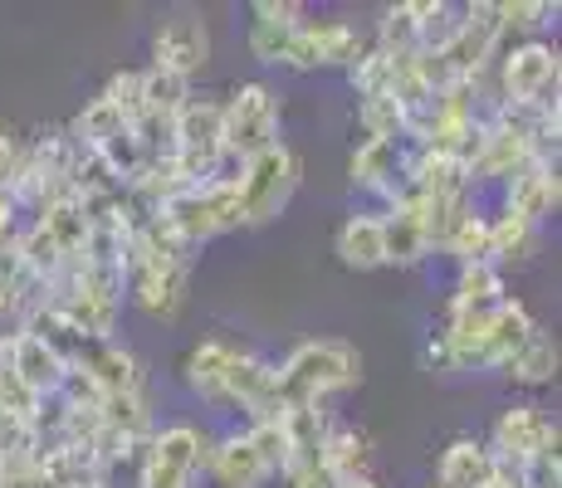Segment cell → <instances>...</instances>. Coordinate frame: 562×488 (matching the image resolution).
Returning a JSON list of instances; mask_svg holds the SVG:
<instances>
[{
  "mask_svg": "<svg viewBox=\"0 0 562 488\" xmlns=\"http://www.w3.org/2000/svg\"><path fill=\"white\" fill-rule=\"evenodd\" d=\"M446 254H456L460 269H464V264H490V220L470 211V215H464V220L456 225V235H450Z\"/></svg>",
  "mask_w": 562,
  "mask_h": 488,
  "instance_id": "obj_29",
  "label": "cell"
},
{
  "mask_svg": "<svg viewBox=\"0 0 562 488\" xmlns=\"http://www.w3.org/2000/svg\"><path fill=\"white\" fill-rule=\"evenodd\" d=\"M99 98H108V103H113L117 113L127 117V123H137V117H143V73H137V69L113 73V79H108V89H103Z\"/></svg>",
  "mask_w": 562,
  "mask_h": 488,
  "instance_id": "obj_33",
  "label": "cell"
},
{
  "mask_svg": "<svg viewBox=\"0 0 562 488\" xmlns=\"http://www.w3.org/2000/svg\"><path fill=\"white\" fill-rule=\"evenodd\" d=\"M342 488H382V484H376V479H372V474H362V479H348V484H342Z\"/></svg>",
  "mask_w": 562,
  "mask_h": 488,
  "instance_id": "obj_41",
  "label": "cell"
},
{
  "mask_svg": "<svg viewBox=\"0 0 562 488\" xmlns=\"http://www.w3.org/2000/svg\"><path fill=\"white\" fill-rule=\"evenodd\" d=\"M348 73H352V89H358L362 98H372V93H392V59H386V54L367 49Z\"/></svg>",
  "mask_w": 562,
  "mask_h": 488,
  "instance_id": "obj_34",
  "label": "cell"
},
{
  "mask_svg": "<svg viewBox=\"0 0 562 488\" xmlns=\"http://www.w3.org/2000/svg\"><path fill=\"white\" fill-rule=\"evenodd\" d=\"M250 15L269 20V25H304V5L299 0H255Z\"/></svg>",
  "mask_w": 562,
  "mask_h": 488,
  "instance_id": "obj_36",
  "label": "cell"
},
{
  "mask_svg": "<svg viewBox=\"0 0 562 488\" xmlns=\"http://www.w3.org/2000/svg\"><path fill=\"white\" fill-rule=\"evenodd\" d=\"M250 444H255V454L269 464V474H284L289 469V440H284V420H255L250 430Z\"/></svg>",
  "mask_w": 562,
  "mask_h": 488,
  "instance_id": "obj_31",
  "label": "cell"
},
{
  "mask_svg": "<svg viewBox=\"0 0 562 488\" xmlns=\"http://www.w3.org/2000/svg\"><path fill=\"white\" fill-rule=\"evenodd\" d=\"M362 54H367V39L352 25H342V20H304L294 30V39H289L284 64L289 69H333V64L352 69Z\"/></svg>",
  "mask_w": 562,
  "mask_h": 488,
  "instance_id": "obj_5",
  "label": "cell"
},
{
  "mask_svg": "<svg viewBox=\"0 0 562 488\" xmlns=\"http://www.w3.org/2000/svg\"><path fill=\"white\" fill-rule=\"evenodd\" d=\"M0 425H5V410H0Z\"/></svg>",
  "mask_w": 562,
  "mask_h": 488,
  "instance_id": "obj_43",
  "label": "cell"
},
{
  "mask_svg": "<svg viewBox=\"0 0 562 488\" xmlns=\"http://www.w3.org/2000/svg\"><path fill=\"white\" fill-rule=\"evenodd\" d=\"M221 143L231 161H250L279 147V103L265 83H240L231 103H221Z\"/></svg>",
  "mask_w": 562,
  "mask_h": 488,
  "instance_id": "obj_4",
  "label": "cell"
},
{
  "mask_svg": "<svg viewBox=\"0 0 562 488\" xmlns=\"http://www.w3.org/2000/svg\"><path fill=\"white\" fill-rule=\"evenodd\" d=\"M420 10H426V0H406V5L386 10L382 25H376V54H386V59L416 54V45H420Z\"/></svg>",
  "mask_w": 562,
  "mask_h": 488,
  "instance_id": "obj_26",
  "label": "cell"
},
{
  "mask_svg": "<svg viewBox=\"0 0 562 488\" xmlns=\"http://www.w3.org/2000/svg\"><path fill=\"white\" fill-rule=\"evenodd\" d=\"M533 230H538V225L518 220V215H509V211H504L499 220H490V264H494V259H504V264L528 259V254H533Z\"/></svg>",
  "mask_w": 562,
  "mask_h": 488,
  "instance_id": "obj_28",
  "label": "cell"
},
{
  "mask_svg": "<svg viewBox=\"0 0 562 488\" xmlns=\"http://www.w3.org/2000/svg\"><path fill=\"white\" fill-rule=\"evenodd\" d=\"M504 366H509V376H514V382H524V386L553 382V376H558V342H553V332L533 328L524 342H518V352Z\"/></svg>",
  "mask_w": 562,
  "mask_h": 488,
  "instance_id": "obj_23",
  "label": "cell"
},
{
  "mask_svg": "<svg viewBox=\"0 0 562 488\" xmlns=\"http://www.w3.org/2000/svg\"><path fill=\"white\" fill-rule=\"evenodd\" d=\"M211 474L221 479V488H265L274 474H269V464L255 454L250 435H231L221 440V450L211 454Z\"/></svg>",
  "mask_w": 562,
  "mask_h": 488,
  "instance_id": "obj_17",
  "label": "cell"
},
{
  "mask_svg": "<svg viewBox=\"0 0 562 488\" xmlns=\"http://www.w3.org/2000/svg\"><path fill=\"white\" fill-rule=\"evenodd\" d=\"M289 488H342L338 479H333L323 464H313V469H299V474H289Z\"/></svg>",
  "mask_w": 562,
  "mask_h": 488,
  "instance_id": "obj_37",
  "label": "cell"
},
{
  "mask_svg": "<svg viewBox=\"0 0 562 488\" xmlns=\"http://www.w3.org/2000/svg\"><path fill=\"white\" fill-rule=\"evenodd\" d=\"M338 259L348 269H382V220L376 215H352L338 230Z\"/></svg>",
  "mask_w": 562,
  "mask_h": 488,
  "instance_id": "obj_25",
  "label": "cell"
},
{
  "mask_svg": "<svg viewBox=\"0 0 562 488\" xmlns=\"http://www.w3.org/2000/svg\"><path fill=\"white\" fill-rule=\"evenodd\" d=\"M231 362H235V347H231V342H221V338L201 342L196 352L187 356V382H191V390H196L201 400H221Z\"/></svg>",
  "mask_w": 562,
  "mask_h": 488,
  "instance_id": "obj_24",
  "label": "cell"
},
{
  "mask_svg": "<svg viewBox=\"0 0 562 488\" xmlns=\"http://www.w3.org/2000/svg\"><path fill=\"white\" fill-rule=\"evenodd\" d=\"M157 215L167 220V230L177 235L181 245L196 249V245L215 240V235H225V230L240 225V195H235V181H205V186L171 195Z\"/></svg>",
  "mask_w": 562,
  "mask_h": 488,
  "instance_id": "obj_2",
  "label": "cell"
},
{
  "mask_svg": "<svg viewBox=\"0 0 562 488\" xmlns=\"http://www.w3.org/2000/svg\"><path fill=\"white\" fill-rule=\"evenodd\" d=\"M382 220V259L386 264H420V259L430 254V235H426V205H420V195L402 191L392 201V211L376 215Z\"/></svg>",
  "mask_w": 562,
  "mask_h": 488,
  "instance_id": "obj_10",
  "label": "cell"
},
{
  "mask_svg": "<svg viewBox=\"0 0 562 488\" xmlns=\"http://www.w3.org/2000/svg\"><path fill=\"white\" fill-rule=\"evenodd\" d=\"M494 479V450L470 435H460L440 454V488H484Z\"/></svg>",
  "mask_w": 562,
  "mask_h": 488,
  "instance_id": "obj_19",
  "label": "cell"
},
{
  "mask_svg": "<svg viewBox=\"0 0 562 488\" xmlns=\"http://www.w3.org/2000/svg\"><path fill=\"white\" fill-rule=\"evenodd\" d=\"M59 488H103V479H79V484H59Z\"/></svg>",
  "mask_w": 562,
  "mask_h": 488,
  "instance_id": "obj_42",
  "label": "cell"
},
{
  "mask_svg": "<svg viewBox=\"0 0 562 488\" xmlns=\"http://www.w3.org/2000/svg\"><path fill=\"white\" fill-rule=\"evenodd\" d=\"M367 459H372V444H367L362 430H352V425H328L318 464L333 474V479H338V484L362 479V474H367Z\"/></svg>",
  "mask_w": 562,
  "mask_h": 488,
  "instance_id": "obj_20",
  "label": "cell"
},
{
  "mask_svg": "<svg viewBox=\"0 0 562 488\" xmlns=\"http://www.w3.org/2000/svg\"><path fill=\"white\" fill-rule=\"evenodd\" d=\"M69 372L89 376L99 386V396H143V362L117 342H93L89 356L79 366H69Z\"/></svg>",
  "mask_w": 562,
  "mask_h": 488,
  "instance_id": "obj_13",
  "label": "cell"
},
{
  "mask_svg": "<svg viewBox=\"0 0 562 488\" xmlns=\"http://www.w3.org/2000/svg\"><path fill=\"white\" fill-rule=\"evenodd\" d=\"M221 400H240L255 420H279L284 406H279V386H274V366L259 362L250 352H235L231 372H225V390Z\"/></svg>",
  "mask_w": 562,
  "mask_h": 488,
  "instance_id": "obj_12",
  "label": "cell"
},
{
  "mask_svg": "<svg viewBox=\"0 0 562 488\" xmlns=\"http://www.w3.org/2000/svg\"><path fill=\"white\" fill-rule=\"evenodd\" d=\"M499 10V25L504 30H538L543 25V15H553V5H543V0H504Z\"/></svg>",
  "mask_w": 562,
  "mask_h": 488,
  "instance_id": "obj_35",
  "label": "cell"
},
{
  "mask_svg": "<svg viewBox=\"0 0 562 488\" xmlns=\"http://www.w3.org/2000/svg\"><path fill=\"white\" fill-rule=\"evenodd\" d=\"M205 464V440L191 425H171L157 430L147 440V459H143V488H191L196 469Z\"/></svg>",
  "mask_w": 562,
  "mask_h": 488,
  "instance_id": "obj_7",
  "label": "cell"
},
{
  "mask_svg": "<svg viewBox=\"0 0 562 488\" xmlns=\"http://www.w3.org/2000/svg\"><path fill=\"white\" fill-rule=\"evenodd\" d=\"M450 303H504V279L494 264H464Z\"/></svg>",
  "mask_w": 562,
  "mask_h": 488,
  "instance_id": "obj_30",
  "label": "cell"
},
{
  "mask_svg": "<svg viewBox=\"0 0 562 488\" xmlns=\"http://www.w3.org/2000/svg\"><path fill=\"white\" fill-rule=\"evenodd\" d=\"M494 454L509 464H533V459H553L558 454V425L543 416L538 406H509L494 425Z\"/></svg>",
  "mask_w": 562,
  "mask_h": 488,
  "instance_id": "obj_8",
  "label": "cell"
},
{
  "mask_svg": "<svg viewBox=\"0 0 562 488\" xmlns=\"http://www.w3.org/2000/svg\"><path fill=\"white\" fill-rule=\"evenodd\" d=\"M15 161H20V143H15V133H0V186L10 181Z\"/></svg>",
  "mask_w": 562,
  "mask_h": 488,
  "instance_id": "obj_39",
  "label": "cell"
},
{
  "mask_svg": "<svg viewBox=\"0 0 562 488\" xmlns=\"http://www.w3.org/2000/svg\"><path fill=\"white\" fill-rule=\"evenodd\" d=\"M143 73V117L153 123H177V113L191 103V79L181 73H167V69H137Z\"/></svg>",
  "mask_w": 562,
  "mask_h": 488,
  "instance_id": "obj_21",
  "label": "cell"
},
{
  "mask_svg": "<svg viewBox=\"0 0 562 488\" xmlns=\"http://www.w3.org/2000/svg\"><path fill=\"white\" fill-rule=\"evenodd\" d=\"M35 225L64 249V259H79L83 240H89V215H83V205L74 201V195H59V201H49L45 211H40Z\"/></svg>",
  "mask_w": 562,
  "mask_h": 488,
  "instance_id": "obj_22",
  "label": "cell"
},
{
  "mask_svg": "<svg viewBox=\"0 0 562 488\" xmlns=\"http://www.w3.org/2000/svg\"><path fill=\"white\" fill-rule=\"evenodd\" d=\"M294 30L299 25H269V20H255V25H250V54L259 64H284Z\"/></svg>",
  "mask_w": 562,
  "mask_h": 488,
  "instance_id": "obj_32",
  "label": "cell"
},
{
  "mask_svg": "<svg viewBox=\"0 0 562 488\" xmlns=\"http://www.w3.org/2000/svg\"><path fill=\"white\" fill-rule=\"evenodd\" d=\"M15 195H10L5 186H0V245H10V225H15Z\"/></svg>",
  "mask_w": 562,
  "mask_h": 488,
  "instance_id": "obj_40",
  "label": "cell"
},
{
  "mask_svg": "<svg viewBox=\"0 0 562 488\" xmlns=\"http://www.w3.org/2000/svg\"><path fill=\"white\" fill-rule=\"evenodd\" d=\"M299 157L284 143L259 151V157L240 161L235 177V195H240V225H269L289 205V195L299 191Z\"/></svg>",
  "mask_w": 562,
  "mask_h": 488,
  "instance_id": "obj_3",
  "label": "cell"
},
{
  "mask_svg": "<svg viewBox=\"0 0 562 488\" xmlns=\"http://www.w3.org/2000/svg\"><path fill=\"white\" fill-rule=\"evenodd\" d=\"M5 362H10V372H15L30 390H35L40 400L54 396V390L64 386V376H69V366L59 362V352L45 347L35 332H25V328L10 332V356H5Z\"/></svg>",
  "mask_w": 562,
  "mask_h": 488,
  "instance_id": "obj_14",
  "label": "cell"
},
{
  "mask_svg": "<svg viewBox=\"0 0 562 488\" xmlns=\"http://www.w3.org/2000/svg\"><path fill=\"white\" fill-rule=\"evenodd\" d=\"M558 201H562L558 161H533V167H524L509 181V215H518V220H528V225H538L543 215H553Z\"/></svg>",
  "mask_w": 562,
  "mask_h": 488,
  "instance_id": "obj_16",
  "label": "cell"
},
{
  "mask_svg": "<svg viewBox=\"0 0 562 488\" xmlns=\"http://www.w3.org/2000/svg\"><path fill=\"white\" fill-rule=\"evenodd\" d=\"M504 103L514 107H558V49L528 39L504 59Z\"/></svg>",
  "mask_w": 562,
  "mask_h": 488,
  "instance_id": "obj_6",
  "label": "cell"
},
{
  "mask_svg": "<svg viewBox=\"0 0 562 488\" xmlns=\"http://www.w3.org/2000/svg\"><path fill=\"white\" fill-rule=\"evenodd\" d=\"M533 332V318H528V308L524 303H514V298H504L499 308H494V318L480 328V338H474L464 352L456 356V372H484V366H504L509 356L518 352V342Z\"/></svg>",
  "mask_w": 562,
  "mask_h": 488,
  "instance_id": "obj_9",
  "label": "cell"
},
{
  "mask_svg": "<svg viewBox=\"0 0 562 488\" xmlns=\"http://www.w3.org/2000/svg\"><path fill=\"white\" fill-rule=\"evenodd\" d=\"M205 59H211V35H205V25L196 15L167 20V25L153 35V64L157 69L191 79L196 69H205Z\"/></svg>",
  "mask_w": 562,
  "mask_h": 488,
  "instance_id": "obj_11",
  "label": "cell"
},
{
  "mask_svg": "<svg viewBox=\"0 0 562 488\" xmlns=\"http://www.w3.org/2000/svg\"><path fill=\"white\" fill-rule=\"evenodd\" d=\"M358 123L367 127L372 143H402L406 137V107L396 103L392 93H372V98H362Z\"/></svg>",
  "mask_w": 562,
  "mask_h": 488,
  "instance_id": "obj_27",
  "label": "cell"
},
{
  "mask_svg": "<svg viewBox=\"0 0 562 488\" xmlns=\"http://www.w3.org/2000/svg\"><path fill=\"white\" fill-rule=\"evenodd\" d=\"M362 382V356L348 342H299L284 362L274 366L279 406H318L328 390H348Z\"/></svg>",
  "mask_w": 562,
  "mask_h": 488,
  "instance_id": "obj_1",
  "label": "cell"
},
{
  "mask_svg": "<svg viewBox=\"0 0 562 488\" xmlns=\"http://www.w3.org/2000/svg\"><path fill=\"white\" fill-rule=\"evenodd\" d=\"M348 171H352V186L396 201V191H402V181H406V151H402V143H372V137H367V143L352 151Z\"/></svg>",
  "mask_w": 562,
  "mask_h": 488,
  "instance_id": "obj_15",
  "label": "cell"
},
{
  "mask_svg": "<svg viewBox=\"0 0 562 488\" xmlns=\"http://www.w3.org/2000/svg\"><path fill=\"white\" fill-rule=\"evenodd\" d=\"M426 366H436V372H456V356H450V342H446V332L426 342Z\"/></svg>",
  "mask_w": 562,
  "mask_h": 488,
  "instance_id": "obj_38",
  "label": "cell"
},
{
  "mask_svg": "<svg viewBox=\"0 0 562 488\" xmlns=\"http://www.w3.org/2000/svg\"><path fill=\"white\" fill-rule=\"evenodd\" d=\"M284 440H289V469L284 474H299V469H313L323 454V435H328V420H323L318 406H284Z\"/></svg>",
  "mask_w": 562,
  "mask_h": 488,
  "instance_id": "obj_18",
  "label": "cell"
}]
</instances>
